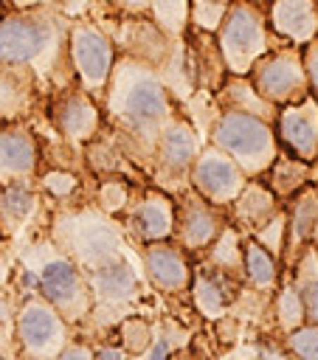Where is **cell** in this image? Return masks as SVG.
<instances>
[{
  "label": "cell",
  "mask_w": 318,
  "mask_h": 360,
  "mask_svg": "<svg viewBox=\"0 0 318 360\" xmlns=\"http://www.w3.org/2000/svg\"><path fill=\"white\" fill-rule=\"evenodd\" d=\"M70 22L73 20H68L56 3L8 11L0 17V62L31 68L42 84L51 82L56 90L68 87L70 82L76 84L68 51Z\"/></svg>",
  "instance_id": "cell-3"
},
{
  "label": "cell",
  "mask_w": 318,
  "mask_h": 360,
  "mask_svg": "<svg viewBox=\"0 0 318 360\" xmlns=\"http://www.w3.org/2000/svg\"><path fill=\"white\" fill-rule=\"evenodd\" d=\"M149 17L172 39H183L191 28V0H152Z\"/></svg>",
  "instance_id": "cell-30"
},
{
  "label": "cell",
  "mask_w": 318,
  "mask_h": 360,
  "mask_svg": "<svg viewBox=\"0 0 318 360\" xmlns=\"http://www.w3.org/2000/svg\"><path fill=\"white\" fill-rule=\"evenodd\" d=\"M14 11H25V8H39V6H48L53 0H8Z\"/></svg>",
  "instance_id": "cell-42"
},
{
  "label": "cell",
  "mask_w": 318,
  "mask_h": 360,
  "mask_svg": "<svg viewBox=\"0 0 318 360\" xmlns=\"http://www.w3.org/2000/svg\"><path fill=\"white\" fill-rule=\"evenodd\" d=\"M101 104L118 132L121 149L129 155L132 163L149 172L160 132L180 112L177 98L166 87L158 68L135 56L118 53Z\"/></svg>",
  "instance_id": "cell-2"
},
{
  "label": "cell",
  "mask_w": 318,
  "mask_h": 360,
  "mask_svg": "<svg viewBox=\"0 0 318 360\" xmlns=\"http://www.w3.org/2000/svg\"><path fill=\"white\" fill-rule=\"evenodd\" d=\"M203 146L205 143L200 141L197 127L189 121V115L177 112L158 138V146L152 155V169H149L152 186H158L160 191H166L172 197L191 188V169H194V160Z\"/></svg>",
  "instance_id": "cell-7"
},
{
  "label": "cell",
  "mask_w": 318,
  "mask_h": 360,
  "mask_svg": "<svg viewBox=\"0 0 318 360\" xmlns=\"http://www.w3.org/2000/svg\"><path fill=\"white\" fill-rule=\"evenodd\" d=\"M281 208H284V202L267 188V183L262 177H256V180L245 183L242 194L228 208V217H231V225H236L245 236H250L262 225H267Z\"/></svg>",
  "instance_id": "cell-21"
},
{
  "label": "cell",
  "mask_w": 318,
  "mask_h": 360,
  "mask_svg": "<svg viewBox=\"0 0 318 360\" xmlns=\"http://www.w3.org/2000/svg\"><path fill=\"white\" fill-rule=\"evenodd\" d=\"M276 135L284 152L315 163L318 158V98L307 96L298 104L281 107L276 118Z\"/></svg>",
  "instance_id": "cell-16"
},
{
  "label": "cell",
  "mask_w": 318,
  "mask_h": 360,
  "mask_svg": "<svg viewBox=\"0 0 318 360\" xmlns=\"http://www.w3.org/2000/svg\"><path fill=\"white\" fill-rule=\"evenodd\" d=\"M172 360H197V357H191V354H189V352H177V354H174V357H172Z\"/></svg>",
  "instance_id": "cell-44"
},
{
  "label": "cell",
  "mask_w": 318,
  "mask_h": 360,
  "mask_svg": "<svg viewBox=\"0 0 318 360\" xmlns=\"http://www.w3.org/2000/svg\"><path fill=\"white\" fill-rule=\"evenodd\" d=\"M273 37L276 34L270 31L267 8L259 6V0H234L217 31V45L228 73L248 76L253 65L276 48Z\"/></svg>",
  "instance_id": "cell-6"
},
{
  "label": "cell",
  "mask_w": 318,
  "mask_h": 360,
  "mask_svg": "<svg viewBox=\"0 0 318 360\" xmlns=\"http://www.w3.org/2000/svg\"><path fill=\"white\" fill-rule=\"evenodd\" d=\"M129 202H132V188H129V183L124 177H110V180H101L98 183L96 205L104 214H110V217L118 219V214H124L129 208Z\"/></svg>",
  "instance_id": "cell-33"
},
{
  "label": "cell",
  "mask_w": 318,
  "mask_h": 360,
  "mask_svg": "<svg viewBox=\"0 0 318 360\" xmlns=\"http://www.w3.org/2000/svg\"><path fill=\"white\" fill-rule=\"evenodd\" d=\"M68 51H70V68L76 84L90 93L96 101H104L113 68L118 62L115 53V39L90 20H73L70 22V37H68Z\"/></svg>",
  "instance_id": "cell-9"
},
{
  "label": "cell",
  "mask_w": 318,
  "mask_h": 360,
  "mask_svg": "<svg viewBox=\"0 0 318 360\" xmlns=\"http://www.w3.org/2000/svg\"><path fill=\"white\" fill-rule=\"evenodd\" d=\"M138 256H141L144 276H146V281H149V287L155 292H160V295H183V292L191 290L194 264L189 262V253L174 239L141 245Z\"/></svg>",
  "instance_id": "cell-14"
},
{
  "label": "cell",
  "mask_w": 318,
  "mask_h": 360,
  "mask_svg": "<svg viewBox=\"0 0 318 360\" xmlns=\"http://www.w3.org/2000/svg\"><path fill=\"white\" fill-rule=\"evenodd\" d=\"M56 360H96V349L84 340H70Z\"/></svg>",
  "instance_id": "cell-39"
},
{
  "label": "cell",
  "mask_w": 318,
  "mask_h": 360,
  "mask_svg": "<svg viewBox=\"0 0 318 360\" xmlns=\"http://www.w3.org/2000/svg\"><path fill=\"white\" fill-rule=\"evenodd\" d=\"M37 202H39V197L31 183L0 186V233L3 236L17 233L34 214Z\"/></svg>",
  "instance_id": "cell-27"
},
{
  "label": "cell",
  "mask_w": 318,
  "mask_h": 360,
  "mask_svg": "<svg viewBox=\"0 0 318 360\" xmlns=\"http://www.w3.org/2000/svg\"><path fill=\"white\" fill-rule=\"evenodd\" d=\"M121 225L138 248L174 239V197L160 191L158 186L141 188L124 211Z\"/></svg>",
  "instance_id": "cell-12"
},
{
  "label": "cell",
  "mask_w": 318,
  "mask_h": 360,
  "mask_svg": "<svg viewBox=\"0 0 318 360\" xmlns=\"http://www.w3.org/2000/svg\"><path fill=\"white\" fill-rule=\"evenodd\" d=\"M39 183H42V188H45L53 200H62V205H65V200H70L73 191L79 188V177L70 174V172H62V169H53V172L42 174Z\"/></svg>",
  "instance_id": "cell-37"
},
{
  "label": "cell",
  "mask_w": 318,
  "mask_h": 360,
  "mask_svg": "<svg viewBox=\"0 0 318 360\" xmlns=\"http://www.w3.org/2000/svg\"><path fill=\"white\" fill-rule=\"evenodd\" d=\"M265 250H270L279 262L284 256V245H287V208H281L267 225H262L256 233H250Z\"/></svg>",
  "instance_id": "cell-36"
},
{
  "label": "cell",
  "mask_w": 318,
  "mask_h": 360,
  "mask_svg": "<svg viewBox=\"0 0 318 360\" xmlns=\"http://www.w3.org/2000/svg\"><path fill=\"white\" fill-rule=\"evenodd\" d=\"M270 318H273V323H276V329H279L281 338H287L290 332L307 326V309H304L301 292H298L295 284H293L290 270H284L281 284H279V290L273 292V301H270Z\"/></svg>",
  "instance_id": "cell-28"
},
{
  "label": "cell",
  "mask_w": 318,
  "mask_h": 360,
  "mask_svg": "<svg viewBox=\"0 0 318 360\" xmlns=\"http://www.w3.org/2000/svg\"><path fill=\"white\" fill-rule=\"evenodd\" d=\"M245 183H248V174L236 166L234 158H228L214 143H205L200 149L191 169V188L200 197H205L220 208H231L234 200L242 194Z\"/></svg>",
  "instance_id": "cell-13"
},
{
  "label": "cell",
  "mask_w": 318,
  "mask_h": 360,
  "mask_svg": "<svg viewBox=\"0 0 318 360\" xmlns=\"http://www.w3.org/2000/svg\"><path fill=\"white\" fill-rule=\"evenodd\" d=\"M281 349L293 360H318V323H307L281 338Z\"/></svg>",
  "instance_id": "cell-35"
},
{
  "label": "cell",
  "mask_w": 318,
  "mask_h": 360,
  "mask_svg": "<svg viewBox=\"0 0 318 360\" xmlns=\"http://www.w3.org/2000/svg\"><path fill=\"white\" fill-rule=\"evenodd\" d=\"M281 276L284 264L270 250H265L253 236H245V287L265 298H273V292L281 284Z\"/></svg>",
  "instance_id": "cell-25"
},
{
  "label": "cell",
  "mask_w": 318,
  "mask_h": 360,
  "mask_svg": "<svg viewBox=\"0 0 318 360\" xmlns=\"http://www.w3.org/2000/svg\"><path fill=\"white\" fill-rule=\"evenodd\" d=\"M290 276H293L295 290L301 292V301L307 309V323H318V250H315V245H310L295 259V264L290 267Z\"/></svg>",
  "instance_id": "cell-29"
},
{
  "label": "cell",
  "mask_w": 318,
  "mask_h": 360,
  "mask_svg": "<svg viewBox=\"0 0 318 360\" xmlns=\"http://www.w3.org/2000/svg\"><path fill=\"white\" fill-rule=\"evenodd\" d=\"M234 0H191V28L217 34Z\"/></svg>",
  "instance_id": "cell-34"
},
{
  "label": "cell",
  "mask_w": 318,
  "mask_h": 360,
  "mask_svg": "<svg viewBox=\"0 0 318 360\" xmlns=\"http://www.w3.org/2000/svg\"><path fill=\"white\" fill-rule=\"evenodd\" d=\"M208 143L234 158L248 180L265 177L281 152L276 124L242 112H217L208 127Z\"/></svg>",
  "instance_id": "cell-5"
},
{
  "label": "cell",
  "mask_w": 318,
  "mask_h": 360,
  "mask_svg": "<svg viewBox=\"0 0 318 360\" xmlns=\"http://www.w3.org/2000/svg\"><path fill=\"white\" fill-rule=\"evenodd\" d=\"M149 3H152V0H115V6H118L121 11H127L129 17H144V14H149Z\"/></svg>",
  "instance_id": "cell-41"
},
{
  "label": "cell",
  "mask_w": 318,
  "mask_h": 360,
  "mask_svg": "<svg viewBox=\"0 0 318 360\" xmlns=\"http://www.w3.org/2000/svg\"><path fill=\"white\" fill-rule=\"evenodd\" d=\"M228 225V208L208 202L194 188H186L174 197V242L189 256H200L203 250H208Z\"/></svg>",
  "instance_id": "cell-11"
},
{
  "label": "cell",
  "mask_w": 318,
  "mask_h": 360,
  "mask_svg": "<svg viewBox=\"0 0 318 360\" xmlns=\"http://www.w3.org/2000/svg\"><path fill=\"white\" fill-rule=\"evenodd\" d=\"M312 245H315V250H318V231H315V239H312Z\"/></svg>",
  "instance_id": "cell-46"
},
{
  "label": "cell",
  "mask_w": 318,
  "mask_h": 360,
  "mask_svg": "<svg viewBox=\"0 0 318 360\" xmlns=\"http://www.w3.org/2000/svg\"><path fill=\"white\" fill-rule=\"evenodd\" d=\"M0 248H3V233H0Z\"/></svg>",
  "instance_id": "cell-47"
},
{
  "label": "cell",
  "mask_w": 318,
  "mask_h": 360,
  "mask_svg": "<svg viewBox=\"0 0 318 360\" xmlns=\"http://www.w3.org/2000/svg\"><path fill=\"white\" fill-rule=\"evenodd\" d=\"M51 118L59 135L73 146L87 143L101 127L98 101L90 93H84L79 84H68L56 90L53 104H51Z\"/></svg>",
  "instance_id": "cell-15"
},
{
  "label": "cell",
  "mask_w": 318,
  "mask_h": 360,
  "mask_svg": "<svg viewBox=\"0 0 318 360\" xmlns=\"http://www.w3.org/2000/svg\"><path fill=\"white\" fill-rule=\"evenodd\" d=\"M200 262L245 284V233L236 225H228L217 242L200 253Z\"/></svg>",
  "instance_id": "cell-26"
},
{
  "label": "cell",
  "mask_w": 318,
  "mask_h": 360,
  "mask_svg": "<svg viewBox=\"0 0 318 360\" xmlns=\"http://www.w3.org/2000/svg\"><path fill=\"white\" fill-rule=\"evenodd\" d=\"M245 284L208 267V264H194V278H191V304L194 309L205 318V321H220L225 315H231L234 304L239 301Z\"/></svg>",
  "instance_id": "cell-18"
},
{
  "label": "cell",
  "mask_w": 318,
  "mask_h": 360,
  "mask_svg": "<svg viewBox=\"0 0 318 360\" xmlns=\"http://www.w3.org/2000/svg\"><path fill=\"white\" fill-rule=\"evenodd\" d=\"M284 208H287V245H284L281 264H284V270H290L295 264V259L315 239V231H318V186L310 183L304 191H298L293 200H287Z\"/></svg>",
  "instance_id": "cell-20"
},
{
  "label": "cell",
  "mask_w": 318,
  "mask_h": 360,
  "mask_svg": "<svg viewBox=\"0 0 318 360\" xmlns=\"http://www.w3.org/2000/svg\"><path fill=\"white\" fill-rule=\"evenodd\" d=\"M17 273L23 276L25 290L53 304L70 326L93 318V295L87 278L51 236H39L17 253Z\"/></svg>",
  "instance_id": "cell-4"
},
{
  "label": "cell",
  "mask_w": 318,
  "mask_h": 360,
  "mask_svg": "<svg viewBox=\"0 0 318 360\" xmlns=\"http://www.w3.org/2000/svg\"><path fill=\"white\" fill-rule=\"evenodd\" d=\"M96 360H135V357L129 352H124L121 346H115V343H104V346L96 349Z\"/></svg>",
  "instance_id": "cell-40"
},
{
  "label": "cell",
  "mask_w": 318,
  "mask_h": 360,
  "mask_svg": "<svg viewBox=\"0 0 318 360\" xmlns=\"http://www.w3.org/2000/svg\"><path fill=\"white\" fill-rule=\"evenodd\" d=\"M39 166V141L25 124H0V186L31 183Z\"/></svg>",
  "instance_id": "cell-17"
},
{
  "label": "cell",
  "mask_w": 318,
  "mask_h": 360,
  "mask_svg": "<svg viewBox=\"0 0 318 360\" xmlns=\"http://www.w3.org/2000/svg\"><path fill=\"white\" fill-rule=\"evenodd\" d=\"M118 335H121L118 346L138 360L152 346V340H155V323L146 321L144 315H129V318H124L118 323Z\"/></svg>",
  "instance_id": "cell-32"
},
{
  "label": "cell",
  "mask_w": 318,
  "mask_h": 360,
  "mask_svg": "<svg viewBox=\"0 0 318 360\" xmlns=\"http://www.w3.org/2000/svg\"><path fill=\"white\" fill-rule=\"evenodd\" d=\"M304 68H307V79H310V93L318 98V39L304 45Z\"/></svg>",
  "instance_id": "cell-38"
},
{
  "label": "cell",
  "mask_w": 318,
  "mask_h": 360,
  "mask_svg": "<svg viewBox=\"0 0 318 360\" xmlns=\"http://www.w3.org/2000/svg\"><path fill=\"white\" fill-rule=\"evenodd\" d=\"M39 84L31 68L0 62V124H20V118L31 112Z\"/></svg>",
  "instance_id": "cell-22"
},
{
  "label": "cell",
  "mask_w": 318,
  "mask_h": 360,
  "mask_svg": "<svg viewBox=\"0 0 318 360\" xmlns=\"http://www.w3.org/2000/svg\"><path fill=\"white\" fill-rule=\"evenodd\" d=\"M48 236L76 262L93 295V326L110 329L135 315L146 276L141 256L129 248L124 225L96 202L59 205L51 214Z\"/></svg>",
  "instance_id": "cell-1"
},
{
  "label": "cell",
  "mask_w": 318,
  "mask_h": 360,
  "mask_svg": "<svg viewBox=\"0 0 318 360\" xmlns=\"http://www.w3.org/2000/svg\"><path fill=\"white\" fill-rule=\"evenodd\" d=\"M14 340L25 360H56L70 338V323L42 295L28 292L14 309Z\"/></svg>",
  "instance_id": "cell-8"
},
{
  "label": "cell",
  "mask_w": 318,
  "mask_h": 360,
  "mask_svg": "<svg viewBox=\"0 0 318 360\" xmlns=\"http://www.w3.org/2000/svg\"><path fill=\"white\" fill-rule=\"evenodd\" d=\"M214 101H217L220 112L256 115V118H262L267 124H276V118H279V107H273L267 98H262L248 76H231L228 73L222 87L214 93Z\"/></svg>",
  "instance_id": "cell-23"
},
{
  "label": "cell",
  "mask_w": 318,
  "mask_h": 360,
  "mask_svg": "<svg viewBox=\"0 0 318 360\" xmlns=\"http://www.w3.org/2000/svg\"><path fill=\"white\" fill-rule=\"evenodd\" d=\"M312 166H315V186H318V158H315V163H312Z\"/></svg>",
  "instance_id": "cell-45"
},
{
  "label": "cell",
  "mask_w": 318,
  "mask_h": 360,
  "mask_svg": "<svg viewBox=\"0 0 318 360\" xmlns=\"http://www.w3.org/2000/svg\"><path fill=\"white\" fill-rule=\"evenodd\" d=\"M8 278H11V264L0 259V290L6 287V281H8Z\"/></svg>",
  "instance_id": "cell-43"
},
{
  "label": "cell",
  "mask_w": 318,
  "mask_h": 360,
  "mask_svg": "<svg viewBox=\"0 0 318 360\" xmlns=\"http://www.w3.org/2000/svg\"><path fill=\"white\" fill-rule=\"evenodd\" d=\"M186 343H189V332L180 323L166 318V321L155 323V340L138 360H172Z\"/></svg>",
  "instance_id": "cell-31"
},
{
  "label": "cell",
  "mask_w": 318,
  "mask_h": 360,
  "mask_svg": "<svg viewBox=\"0 0 318 360\" xmlns=\"http://www.w3.org/2000/svg\"><path fill=\"white\" fill-rule=\"evenodd\" d=\"M267 183V188L281 200H293L298 191H304L310 183H315V166L290 155V152H279V158L273 160V166L267 169V174L262 177Z\"/></svg>",
  "instance_id": "cell-24"
},
{
  "label": "cell",
  "mask_w": 318,
  "mask_h": 360,
  "mask_svg": "<svg viewBox=\"0 0 318 360\" xmlns=\"http://www.w3.org/2000/svg\"><path fill=\"white\" fill-rule=\"evenodd\" d=\"M253 87L259 90L262 98H267L273 107H290L304 101L310 93V79L304 68V48L281 42L270 53H265L253 70L248 73Z\"/></svg>",
  "instance_id": "cell-10"
},
{
  "label": "cell",
  "mask_w": 318,
  "mask_h": 360,
  "mask_svg": "<svg viewBox=\"0 0 318 360\" xmlns=\"http://www.w3.org/2000/svg\"><path fill=\"white\" fill-rule=\"evenodd\" d=\"M270 31L290 45H310L318 39V0H267Z\"/></svg>",
  "instance_id": "cell-19"
}]
</instances>
